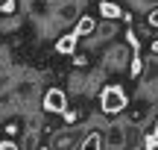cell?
I'll list each match as a JSON object with an SVG mask.
<instances>
[{
  "label": "cell",
  "mask_w": 158,
  "mask_h": 150,
  "mask_svg": "<svg viewBox=\"0 0 158 150\" xmlns=\"http://www.w3.org/2000/svg\"><path fill=\"white\" fill-rule=\"evenodd\" d=\"M100 106H102L106 115H117V112H123L126 109V94H123V88L106 86V88H102V94H100Z\"/></svg>",
  "instance_id": "cell-1"
},
{
  "label": "cell",
  "mask_w": 158,
  "mask_h": 150,
  "mask_svg": "<svg viewBox=\"0 0 158 150\" xmlns=\"http://www.w3.org/2000/svg\"><path fill=\"white\" fill-rule=\"evenodd\" d=\"M44 109L62 115V112L68 109V94H64L62 88H50V91H44Z\"/></svg>",
  "instance_id": "cell-2"
},
{
  "label": "cell",
  "mask_w": 158,
  "mask_h": 150,
  "mask_svg": "<svg viewBox=\"0 0 158 150\" xmlns=\"http://www.w3.org/2000/svg\"><path fill=\"white\" fill-rule=\"evenodd\" d=\"M106 147L108 150H123L126 147V127L123 124H111L106 130Z\"/></svg>",
  "instance_id": "cell-3"
},
{
  "label": "cell",
  "mask_w": 158,
  "mask_h": 150,
  "mask_svg": "<svg viewBox=\"0 0 158 150\" xmlns=\"http://www.w3.org/2000/svg\"><path fill=\"white\" fill-rule=\"evenodd\" d=\"M126 59H129V50H126L123 44H117V47H111V50H108V56H106V68L120 71V68L126 65Z\"/></svg>",
  "instance_id": "cell-4"
},
{
  "label": "cell",
  "mask_w": 158,
  "mask_h": 150,
  "mask_svg": "<svg viewBox=\"0 0 158 150\" xmlns=\"http://www.w3.org/2000/svg\"><path fill=\"white\" fill-rule=\"evenodd\" d=\"M73 33L79 35V38H85V35H94V33H97V21H94V18H91V15H82V18H79V21H76Z\"/></svg>",
  "instance_id": "cell-5"
},
{
  "label": "cell",
  "mask_w": 158,
  "mask_h": 150,
  "mask_svg": "<svg viewBox=\"0 0 158 150\" xmlns=\"http://www.w3.org/2000/svg\"><path fill=\"white\" fill-rule=\"evenodd\" d=\"M76 38H79L76 33H64L62 38L56 41V50H59V53H64V56H70V53L76 50Z\"/></svg>",
  "instance_id": "cell-6"
},
{
  "label": "cell",
  "mask_w": 158,
  "mask_h": 150,
  "mask_svg": "<svg viewBox=\"0 0 158 150\" xmlns=\"http://www.w3.org/2000/svg\"><path fill=\"white\" fill-rule=\"evenodd\" d=\"M70 144H73V135H70V133H59L56 141H53V147H56V150H68Z\"/></svg>",
  "instance_id": "cell-7"
},
{
  "label": "cell",
  "mask_w": 158,
  "mask_h": 150,
  "mask_svg": "<svg viewBox=\"0 0 158 150\" xmlns=\"http://www.w3.org/2000/svg\"><path fill=\"white\" fill-rule=\"evenodd\" d=\"M100 12L106 18H120V6H114V3H100Z\"/></svg>",
  "instance_id": "cell-8"
},
{
  "label": "cell",
  "mask_w": 158,
  "mask_h": 150,
  "mask_svg": "<svg viewBox=\"0 0 158 150\" xmlns=\"http://www.w3.org/2000/svg\"><path fill=\"white\" fill-rule=\"evenodd\" d=\"M100 144H102L100 135H88V139H85V144H82V150H100Z\"/></svg>",
  "instance_id": "cell-9"
},
{
  "label": "cell",
  "mask_w": 158,
  "mask_h": 150,
  "mask_svg": "<svg viewBox=\"0 0 158 150\" xmlns=\"http://www.w3.org/2000/svg\"><path fill=\"white\" fill-rule=\"evenodd\" d=\"M0 12H3V15H12V12H15V0H3V3H0Z\"/></svg>",
  "instance_id": "cell-10"
},
{
  "label": "cell",
  "mask_w": 158,
  "mask_h": 150,
  "mask_svg": "<svg viewBox=\"0 0 158 150\" xmlns=\"http://www.w3.org/2000/svg\"><path fill=\"white\" fill-rule=\"evenodd\" d=\"M0 150H21L15 141H0Z\"/></svg>",
  "instance_id": "cell-11"
},
{
  "label": "cell",
  "mask_w": 158,
  "mask_h": 150,
  "mask_svg": "<svg viewBox=\"0 0 158 150\" xmlns=\"http://www.w3.org/2000/svg\"><path fill=\"white\" fill-rule=\"evenodd\" d=\"M149 24H152V27H158V9L152 12V15H149Z\"/></svg>",
  "instance_id": "cell-12"
},
{
  "label": "cell",
  "mask_w": 158,
  "mask_h": 150,
  "mask_svg": "<svg viewBox=\"0 0 158 150\" xmlns=\"http://www.w3.org/2000/svg\"><path fill=\"white\" fill-rule=\"evenodd\" d=\"M152 144H158V127H155V135H152Z\"/></svg>",
  "instance_id": "cell-13"
},
{
  "label": "cell",
  "mask_w": 158,
  "mask_h": 150,
  "mask_svg": "<svg viewBox=\"0 0 158 150\" xmlns=\"http://www.w3.org/2000/svg\"><path fill=\"white\" fill-rule=\"evenodd\" d=\"M155 50H158V41H155Z\"/></svg>",
  "instance_id": "cell-14"
}]
</instances>
